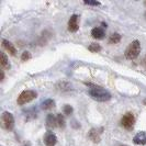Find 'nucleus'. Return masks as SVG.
Masks as SVG:
<instances>
[{
  "instance_id": "18",
  "label": "nucleus",
  "mask_w": 146,
  "mask_h": 146,
  "mask_svg": "<svg viewBox=\"0 0 146 146\" xmlns=\"http://www.w3.org/2000/svg\"><path fill=\"white\" fill-rule=\"evenodd\" d=\"M73 107L72 106H69V104H66L64 106V113H65L66 115H70L72 113H73Z\"/></svg>"
},
{
  "instance_id": "25",
  "label": "nucleus",
  "mask_w": 146,
  "mask_h": 146,
  "mask_svg": "<svg viewBox=\"0 0 146 146\" xmlns=\"http://www.w3.org/2000/svg\"><path fill=\"white\" fill-rule=\"evenodd\" d=\"M145 6H146V1H145Z\"/></svg>"
},
{
  "instance_id": "10",
  "label": "nucleus",
  "mask_w": 146,
  "mask_h": 146,
  "mask_svg": "<svg viewBox=\"0 0 146 146\" xmlns=\"http://www.w3.org/2000/svg\"><path fill=\"white\" fill-rule=\"evenodd\" d=\"M2 45H3V47H5L11 55L15 56V53H17V50H15V47L13 46V44L11 43V42H9V41H7V40H3V41H2Z\"/></svg>"
},
{
  "instance_id": "11",
  "label": "nucleus",
  "mask_w": 146,
  "mask_h": 146,
  "mask_svg": "<svg viewBox=\"0 0 146 146\" xmlns=\"http://www.w3.org/2000/svg\"><path fill=\"white\" fill-rule=\"evenodd\" d=\"M91 35L94 38H97V40H101L104 36V31H103L101 28H95L91 31Z\"/></svg>"
},
{
  "instance_id": "21",
  "label": "nucleus",
  "mask_w": 146,
  "mask_h": 146,
  "mask_svg": "<svg viewBox=\"0 0 146 146\" xmlns=\"http://www.w3.org/2000/svg\"><path fill=\"white\" fill-rule=\"evenodd\" d=\"M3 78H5V73H3V70H1V78H0V80L2 81Z\"/></svg>"
},
{
  "instance_id": "9",
  "label": "nucleus",
  "mask_w": 146,
  "mask_h": 146,
  "mask_svg": "<svg viewBox=\"0 0 146 146\" xmlns=\"http://www.w3.org/2000/svg\"><path fill=\"white\" fill-rule=\"evenodd\" d=\"M100 133L101 132H98V130H96V129H91L88 134V137L94 143H99L100 142Z\"/></svg>"
},
{
  "instance_id": "6",
  "label": "nucleus",
  "mask_w": 146,
  "mask_h": 146,
  "mask_svg": "<svg viewBox=\"0 0 146 146\" xmlns=\"http://www.w3.org/2000/svg\"><path fill=\"white\" fill-rule=\"evenodd\" d=\"M78 15H73L70 17L69 21H68V30L70 32H77L78 29H79V25H78Z\"/></svg>"
},
{
  "instance_id": "16",
  "label": "nucleus",
  "mask_w": 146,
  "mask_h": 146,
  "mask_svg": "<svg viewBox=\"0 0 146 146\" xmlns=\"http://www.w3.org/2000/svg\"><path fill=\"white\" fill-rule=\"evenodd\" d=\"M56 121H57V126L58 127H65V125H66V123H65V119H64V117L60 114V113H58L57 115H56Z\"/></svg>"
},
{
  "instance_id": "12",
  "label": "nucleus",
  "mask_w": 146,
  "mask_h": 146,
  "mask_svg": "<svg viewBox=\"0 0 146 146\" xmlns=\"http://www.w3.org/2000/svg\"><path fill=\"white\" fill-rule=\"evenodd\" d=\"M46 125L48 129H53L55 126H57V121H56V117H54L53 114H48L46 117Z\"/></svg>"
},
{
  "instance_id": "7",
  "label": "nucleus",
  "mask_w": 146,
  "mask_h": 146,
  "mask_svg": "<svg viewBox=\"0 0 146 146\" xmlns=\"http://www.w3.org/2000/svg\"><path fill=\"white\" fill-rule=\"evenodd\" d=\"M133 142H134V144H136V145H145L146 144V132L142 131V132H139V133H137V134L134 136Z\"/></svg>"
},
{
  "instance_id": "17",
  "label": "nucleus",
  "mask_w": 146,
  "mask_h": 146,
  "mask_svg": "<svg viewBox=\"0 0 146 146\" xmlns=\"http://www.w3.org/2000/svg\"><path fill=\"white\" fill-rule=\"evenodd\" d=\"M88 50L90 52H92V53H98V52L101 51V46L97 43H92L88 46Z\"/></svg>"
},
{
  "instance_id": "14",
  "label": "nucleus",
  "mask_w": 146,
  "mask_h": 146,
  "mask_svg": "<svg viewBox=\"0 0 146 146\" xmlns=\"http://www.w3.org/2000/svg\"><path fill=\"white\" fill-rule=\"evenodd\" d=\"M1 66L3 67V68H6V69H9L10 68V65H9V60H8V57L7 55L5 54V53H1Z\"/></svg>"
},
{
  "instance_id": "4",
  "label": "nucleus",
  "mask_w": 146,
  "mask_h": 146,
  "mask_svg": "<svg viewBox=\"0 0 146 146\" xmlns=\"http://www.w3.org/2000/svg\"><path fill=\"white\" fill-rule=\"evenodd\" d=\"M121 124L126 130H132L135 124V117L133 115V113L127 112L126 114H124L123 117L121 119Z\"/></svg>"
},
{
  "instance_id": "2",
  "label": "nucleus",
  "mask_w": 146,
  "mask_h": 146,
  "mask_svg": "<svg viewBox=\"0 0 146 146\" xmlns=\"http://www.w3.org/2000/svg\"><path fill=\"white\" fill-rule=\"evenodd\" d=\"M139 52H141V44L137 40L133 41L126 48L125 51V57L127 59H135L137 58V56L139 55Z\"/></svg>"
},
{
  "instance_id": "24",
  "label": "nucleus",
  "mask_w": 146,
  "mask_h": 146,
  "mask_svg": "<svg viewBox=\"0 0 146 146\" xmlns=\"http://www.w3.org/2000/svg\"><path fill=\"white\" fill-rule=\"evenodd\" d=\"M143 102H144V104L146 106V99H144V101H143Z\"/></svg>"
},
{
  "instance_id": "22",
  "label": "nucleus",
  "mask_w": 146,
  "mask_h": 146,
  "mask_svg": "<svg viewBox=\"0 0 146 146\" xmlns=\"http://www.w3.org/2000/svg\"><path fill=\"white\" fill-rule=\"evenodd\" d=\"M143 64H144V66L146 67V56L144 57V60H143Z\"/></svg>"
},
{
  "instance_id": "23",
  "label": "nucleus",
  "mask_w": 146,
  "mask_h": 146,
  "mask_svg": "<svg viewBox=\"0 0 146 146\" xmlns=\"http://www.w3.org/2000/svg\"><path fill=\"white\" fill-rule=\"evenodd\" d=\"M102 27H103V28H107V23H104V22H102Z\"/></svg>"
},
{
  "instance_id": "15",
  "label": "nucleus",
  "mask_w": 146,
  "mask_h": 146,
  "mask_svg": "<svg viewBox=\"0 0 146 146\" xmlns=\"http://www.w3.org/2000/svg\"><path fill=\"white\" fill-rule=\"evenodd\" d=\"M120 41H121V35H120L119 33H113V34L110 35L109 42L111 44H117V43H119Z\"/></svg>"
},
{
  "instance_id": "13",
  "label": "nucleus",
  "mask_w": 146,
  "mask_h": 146,
  "mask_svg": "<svg viewBox=\"0 0 146 146\" xmlns=\"http://www.w3.org/2000/svg\"><path fill=\"white\" fill-rule=\"evenodd\" d=\"M55 107V101L53 99H47L42 102V109L43 110H50Z\"/></svg>"
},
{
  "instance_id": "3",
  "label": "nucleus",
  "mask_w": 146,
  "mask_h": 146,
  "mask_svg": "<svg viewBox=\"0 0 146 146\" xmlns=\"http://www.w3.org/2000/svg\"><path fill=\"white\" fill-rule=\"evenodd\" d=\"M36 92L33 91V90H24L22 91L21 94L19 95L18 99H17V103L19 106H23V104H27L30 101H32L33 99L36 98Z\"/></svg>"
},
{
  "instance_id": "8",
  "label": "nucleus",
  "mask_w": 146,
  "mask_h": 146,
  "mask_svg": "<svg viewBox=\"0 0 146 146\" xmlns=\"http://www.w3.org/2000/svg\"><path fill=\"white\" fill-rule=\"evenodd\" d=\"M44 143L46 146H55L57 143V137L54 133H47L46 136L44 137Z\"/></svg>"
},
{
  "instance_id": "20",
  "label": "nucleus",
  "mask_w": 146,
  "mask_h": 146,
  "mask_svg": "<svg viewBox=\"0 0 146 146\" xmlns=\"http://www.w3.org/2000/svg\"><path fill=\"white\" fill-rule=\"evenodd\" d=\"M84 3H85V5H88V6H95V7L100 6V2H99V1H92V0H86Z\"/></svg>"
},
{
  "instance_id": "5",
  "label": "nucleus",
  "mask_w": 146,
  "mask_h": 146,
  "mask_svg": "<svg viewBox=\"0 0 146 146\" xmlns=\"http://www.w3.org/2000/svg\"><path fill=\"white\" fill-rule=\"evenodd\" d=\"M2 123L5 129L8 131H11L15 127V117L10 112H3L2 113Z\"/></svg>"
},
{
  "instance_id": "1",
  "label": "nucleus",
  "mask_w": 146,
  "mask_h": 146,
  "mask_svg": "<svg viewBox=\"0 0 146 146\" xmlns=\"http://www.w3.org/2000/svg\"><path fill=\"white\" fill-rule=\"evenodd\" d=\"M87 86H89V96L94 99V100H97L99 102H106V101H109L111 99V95L107 90H104L102 87L100 86H96V85H92V84H86Z\"/></svg>"
},
{
  "instance_id": "19",
  "label": "nucleus",
  "mask_w": 146,
  "mask_h": 146,
  "mask_svg": "<svg viewBox=\"0 0 146 146\" xmlns=\"http://www.w3.org/2000/svg\"><path fill=\"white\" fill-rule=\"evenodd\" d=\"M31 58V53L30 52H23L21 55V59L23 62H27V60H29Z\"/></svg>"
}]
</instances>
